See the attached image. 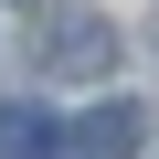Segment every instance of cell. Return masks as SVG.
Masks as SVG:
<instances>
[{"label":"cell","mask_w":159,"mask_h":159,"mask_svg":"<svg viewBox=\"0 0 159 159\" xmlns=\"http://www.w3.org/2000/svg\"><path fill=\"white\" fill-rule=\"evenodd\" d=\"M43 74H53V85H106V74H117V21L106 11H53Z\"/></svg>","instance_id":"cell-1"},{"label":"cell","mask_w":159,"mask_h":159,"mask_svg":"<svg viewBox=\"0 0 159 159\" xmlns=\"http://www.w3.org/2000/svg\"><path fill=\"white\" fill-rule=\"evenodd\" d=\"M138 138H148V117H138L127 96H106V106H85V117H74L64 159H138Z\"/></svg>","instance_id":"cell-2"},{"label":"cell","mask_w":159,"mask_h":159,"mask_svg":"<svg viewBox=\"0 0 159 159\" xmlns=\"http://www.w3.org/2000/svg\"><path fill=\"white\" fill-rule=\"evenodd\" d=\"M53 148H64L53 106H11V117H0V159H53Z\"/></svg>","instance_id":"cell-3"}]
</instances>
